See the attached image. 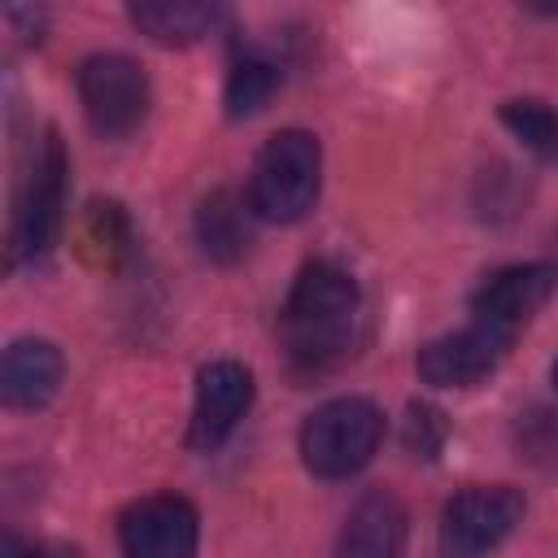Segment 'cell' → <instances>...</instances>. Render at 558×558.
I'll use <instances>...</instances> for the list:
<instances>
[{"label": "cell", "mask_w": 558, "mask_h": 558, "mask_svg": "<svg viewBox=\"0 0 558 558\" xmlns=\"http://www.w3.org/2000/svg\"><path fill=\"white\" fill-rule=\"evenodd\" d=\"M9 558H83V549L78 545H61V541H35V545L9 541Z\"/></svg>", "instance_id": "cell-19"}, {"label": "cell", "mask_w": 558, "mask_h": 558, "mask_svg": "<svg viewBox=\"0 0 558 558\" xmlns=\"http://www.w3.org/2000/svg\"><path fill=\"white\" fill-rule=\"evenodd\" d=\"M410 536V514L392 488H371L353 501L340 523L336 558H401Z\"/></svg>", "instance_id": "cell-11"}, {"label": "cell", "mask_w": 558, "mask_h": 558, "mask_svg": "<svg viewBox=\"0 0 558 558\" xmlns=\"http://www.w3.org/2000/svg\"><path fill=\"white\" fill-rule=\"evenodd\" d=\"M501 126L541 161H554L558 157V109L536 100V96H519V100H506L501 105Z\"/></svg>", "instance_id": "cell-16"}, {"label": "cell", "mask_w": 558, "mask_h": 558, "mask_svg": "<svg viewBox=\"0 0 558 558\" xmlns=\"http://www.w3.org/2000/svg\"><path fill=\"white\" fill-rule=\"evenodd\" d=\"M61 375H65L61 349L52 340H44V336H22V340H13L4 349L0 397L13 410H39V405H48L57 397Z\"/></svg>", "instance_id": "cell-12"}, {"label": "cell", "mask_w": 558, "mask_h": 558, "mask_svg": "<svg viewBox=\"0 0 558 558\" xmlns=\"http://www.w3.org/2000/svg\"><path fill=\"white\" fill-rule=\"evenodd\" d=\"M131 26L166 48H187L218 26V4H187V0H140L126 9Z\"/></svg>", "instance_id": "cell-14"}, {"label": "cell", "mask_w": 558, "mask_h": 558, "mask_svg": "<svg viewBox=\"0 0 558 558\" xmlns=\"http://www.w3.org/2000/svg\"><path fill=\"white\" fill-rule=\"evenodd\" d=\"M527 514V497L510 484H471L453 493L440 510V554L445 558H484L493 554Z\"/></svg>", "instance_id": "cell-6"}, {"label": "cell", "mask_w": 558, "mask_h": 558, "mask_svg": "<svg viewBox=\"0 0 558 558\" xmlns=\"http://www.w3.org/2000/svg\"><path fill=\"white\" fill-rule=\"evenodd\" d=\"M74 87H78L83 118L100 140H126L148 118V105H153L148 74L126 52L83 57V65L74 74Z\"/></svg>", "instance_id": "cell-5"}, {"label": "cell", "mask_w": 558, "mask_h": 558, "mask_svg": "<svg viewBox=\"0 0 558 558\" xmlns=\"http://www.w3.org/2000/svg\"><path fill=\"white\" fill-rule=\"evenodd\" d=\"M558 288V270L549 262H514L493 270L475 292H471V314L497 331H519Z\"/></svg>", "instance_id": "cell-10"}, {"label": "cell", "mask_w": 558, "mask_h": 558, "mask_svg": "<svg viewBox=\"0 0 558 558\" xmlns=\"http://www.w3.org/2000/svg\"><path fill=\"white\" fill-rule=\"evenodd\" d=\"M279 87V65L262 52H240L231 61V74H227V118H253L257 109H266V100L275 96Z\"/></svg>", "instance_id": "cell-15"}, {"label": "cell", "mask_w": 558, "mask_h": 558, "mask_svg": "<svg viewBox=\"0 0 558 558\" xmlns=\"http://www.w3.org/2000/svg\"><path fill=\"white\" fill-rule=\"evenodd\" d=\"M65 179H70V157L57 131H48L31 157V170L17 187L13 201V227H9V257L13 266H35L52 253L61 218H65Z\"/></svg>", "instance_id": "cell-4"}, {"label": "cell", "mask_w": 558, "mask_h": 558, "mask_svg": "<svg viewBox=\"0 0 558 558\" xmlns=\"http://www.w3.org/2000/svg\"><path fill=\"white\" fill-rule=\"evenodd\" d=\"M253 205L244 196H235L231 187H218L201 201L196 209V240L205 248V257L214 262H235L244 257L248 240H253Z\"/></svg>", "instance_id": "cell-13"}, {"label": "cell", "mask_w": 558, "mask_h": 558, "mask_svg": "<svg viewBox=\"0 0 558 558\" xmlns=\"http://www.w3.org/2000/svg\"><path fill=\"white\" fill-rule=\"evenodd\" d=\"M253 405V371L235 357H218L209 366H201L196 375V401H192V427H187V445L196 453L218 449L240 418Z\"/></svg>", "instance_id": "cell-9"}, {"label": "cell", "mask_w": 558, "mask_h": 558, "mask_svg": "<svg viewBox=\"0 0 558 558\" xmlns=\"http://www.w3.org/2000/svg\"><path fill=\"white\" fill-rule=\"evenodd\" d=\"M323 187V148L310 131H275L248 170V205L266 222H301Z\"/></svg>", "instance_id": "cell-2"}, {"label": "cell", "mask_w": 558, "mask_h": 558, "mask_svg": "<svg viewBox=\"0 0 558 558\" xmlns=\"http://www.w3.org/2000/svg\"><path fill=\"white\" fill-rule=\"evenodd\" d=\"M201 514L179 493H148L118 519L122 558H196Z\"/></svg>", "instance_id": "cell-7"}, {"label": "cell", "mask_w": 558, "mask_h": 558, "mask_svg": "<svg viewBox=\"0 0 558 558\" xmlns=\"http://www.w3.org/2000/svg\"><path fill=\"white\" fill-rule=\"evenodd\" d=\"M445 432L449 427H445V414L436 405H423V401L410 405V414H405V445L418 458H436L440 445H445Z\"/></svg>", "instance_id": "cell-18"}, {"label": "cell", "mask_w": 558, "mask_h": 558, "mask_svg": "<svg viewBox=\"0 0 558 558\" xmlns=\"http://www.w3.org/2000/svg\"><path fill=\"white\" fill-rule=\"evenodd\" d=\"M357 318H362L357 279L327 257L305 262L279 310V336H283L288 362L305 375L331 371L353 349Z\"/></svg>", "instance_id": "cell-1"}, {"label": "cell", "mask_w": 558, "mask_h": 558, "mask_svg": "<svg viewBox=\"0 0 558 558\" xmlns=\"http://www.w3.org/2000/svg\"><path fill=\"white\" fill-rule=\"evenodd\" d=\"M549 379H554V388H558V362H554V371H549Z\"/></svg>", "instance_id": "cell-20"}, {"label": "cell", "mask_w": 558, "mask_h": 558, "mask_svg": "<svg viewBox=\"0 0 558 558\" xmlns=\"http://www.w3.org/2000/svg\"><path fill=\"white\" fill-rule=\"evenodd\" d=\"M379 440H384L379 405L366 397H336V401H323L301 423L296 449H301V462L310 475L349 480L379 453Z\"/></svg>", "instance_id": "cell-3"}, {"label": "cell", "mask_w": 558, "mask_h": 558, "mask_svg": "<svg viewBox=\"0 0 558 558\" xmlns=\"http://www.w3.org/2000/svg\"><path fill=\"white\" fill-rule=\"evenodd\" d=\"M514 445H519V453H523L532 466H541V471H558V410H549V405H532L527 414H519Z\"/></svg>", "instance_id": "cell-17"}, {"label": "cell", "mask_w": 558, "mask_h": 558, "mask_svg": "<svg viewBox=\"0 0 558 558\" xmlns=\"http://www.w3.org/2000/svg\"><path fill=\"white\" fill-rule=\"evenodd\" d=\"M510 340H514L510 331H497V327L471 318L466 327L445 331V336H436L418 349V357H414L418 379L432 384V388H449V392L475 388L506 362Z\"/></svg>", "instance_id": "cell-8"}]
</instances>
